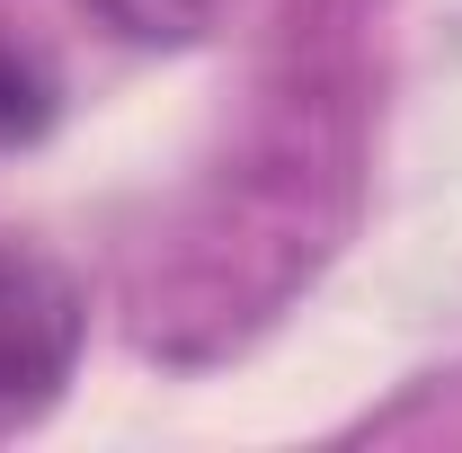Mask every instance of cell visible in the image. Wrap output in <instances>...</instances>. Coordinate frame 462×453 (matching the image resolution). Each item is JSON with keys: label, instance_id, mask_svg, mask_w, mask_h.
<instances>
[{"label": "cell", "instance_id": "cell-1", "mask_svg": "<svg viewBox=\"0 0 462 453\" xmlns=\"http://www.w3.org/2000/svg\"><path fill=\"white\" fill-rule=\"evenodd\" d=\"M89 338V302L54 258L0 249V418H36L71 383Z\"/></svg>", "mask_w": 462, "mask_h": 453}, {"label": "cell", "instance_id": "cell-2", "mask_svg": "<svg viewBox=\"0 0 462 453\" xmlns=\"http://www.w3.org/2000/svg\"><path fill=\"white\" fill-rule=\"evenodd\" d=\"M98 27H116L125 45H152V54H178V45H205L240 0H80Z\"/></svg>", "mask_w": 462, "mask_h": 453}, {"label": "cell", "instance_id": "cell-3", "mask_svg": "<svg viewBox=\"0 0 462 453\" xmlns=\"http://www.w3.org/2000/svg\"><path fill=\"white\" fill-rule=\"evenodd\" d=\"M45 125H54V71L27 54V45L0 36V152L9 143H36Z\"/></svg>", "mask_w": 462, "mask_h": 453}]
</instances>
